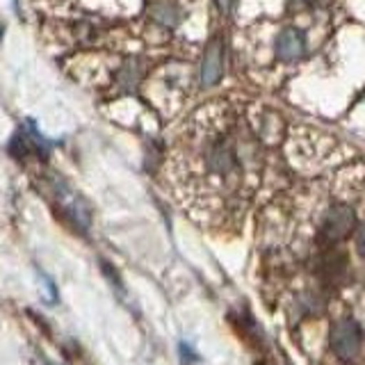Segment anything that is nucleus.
<instances>
[{
	"instance_id": "7",
	"label": "nucleus",
	"mask_w": 365,
	"mask_h": 365,
	"mask_svg": "<svg viewBox=\"0 0 365 365\" xmlns=\"http://www.w3.org/2000/svg\"><path fill=\"white\" fill-rule=\"evenodd\" d=\"M304 51H306V37H304V32L297 28H285L283 32H279L277 41H274V53H277V57L283 62L299 60Z\"/></svg>"
},
{
	"instance_id": "6",
	"label": "nucleus",
	"mask_w": 365,
	"mask_h": 365,
	"mask_svg": "<svg viewBox=\"0 0 365 365\" xmlns=\"http://www.w3.org/2000/svg\"><path fill=\"white\" fill-rule=\"evenodd\" d=\"M222 73H224V41L217 37L205 46L201 60V85L212 87L215 83H220Z\"/></svg>"
},
{
	"instance_id": "8",
	"label": "nucleus",
	"mask_w": 365,
	"mask_h": 365,
	"mask_svg": "<svg viewBox=\"0 0 365 365\" xmlns=\"http://www.w3.org/2000/svg\"><path fill=\"white\" fill-rule=\"evenodd\" d=\"M151 19L155 23H160V26L165 28H176L180 23V11L176 5H169V3H158L151 7Z\"/></svg>"
},
{
	"instance_id": "11",
	"label": "nucleus",
	"mask_w": 365,
	"mask_h": 365,
	"mask_svg": "<svg viewBox=\"0 0 365 365\" xmlns=\"http://www.w3.org/2000/svg\"><path fill=\"white\" fill-rule=\"evenodd\" d=\"M217 7H220L224 14H228V11H231V7H233V0H217Z\"/></svg>"
},
{
	"instance_id": "2",
	"label": "nucleus",
	"mask_w": 365,
	"mask_h": 365,
	"mask_svg": "<svg viewBox=\"0 0 365 365\" xmlns=\"http://www.w3.org/2000/svg\"><path fill=\"white\" fill-rule=\"evenodd\" d=\"M356 228V212L347 203H334L324 212L322 224L317 231V242L324 249H331L340 240H345Z\"/></svg>"
},
{
	"instance_id": "5",
	"label": "nucleus",
	"mask_w": 365,
	"mask_h": 365,
	"mask_svg": "<svg viewBox=\"0 0 365 365\" xmlns=\"http://www.w3.org/2000/svg\"><path fill=\"white\" fill-rule=\"evenodd\" d=\"M331 347L342 361H351L361 349V329L354 319H340L331 329Z\"/></svg>"
},
{
	"instance_id": "9",
	"label": "nucleus",
	"mask_w": 365,
	"mask_h": 365,
	"mask_svg": "<svg viewBox=\"0 0 365 365\" xmlns=\"http://www.w3.org/2000/svg\"><path fill=\"white\" fill-rule=\"evenodd\" d=\"M137 80H140V66H137V62H128L119 73V83L121 87L125 89H133L137 85Z\"/></svg>"
},
{
	"instance_id": "4",
	"label": "nucleus",
	"mask_w": 365,
	"mask_h": 365,
	"mask_svg": "<svg viewBox=\"0 0 365 365\" xmlns=\"http://www.w3.org/2000/svg\"><path fill=\"white\" fill-rule=\"evenodd\" d=\"M9 151L21 160L32 158V155L46 158L51 151V144L46 142V137L34 128V123L28 119L21 125V130L14 135V140H11V144H9Z\"/></svg>"
},
{
	"instance_id": "1",
	"label": "nucleus",
	"mask_w": 365,
	"mask_h": 365,
	"mask_svg": "<svg viewBox=\"0 0 365 365\" xmlns=\"http://www.w3.org/2000/svg\"><path fill=\"white\" fill-rule=\"evenodd\" d=\"M203 167L210 176H217L222 180L233 178L242 169V158H240V146L235 144L231 133L215 135L205 140L203 146Z\"/></svg>"
},
{
	"instance_id": "3",
	"label": "nucleus",
	"mask_w": 365,
	"mask_h": 365,
	"mask_svg": "<svg viewBox=\"0 0 365 365\" xmlns=\"http://www.w3.org/2000/svg\"><path fill=\"white\" fill-rule=\"evenodd\" d=\"M48 182H51V190L55 194V203L60 205V210L80 228V231H87V226L91 222V212L87 208V203L80 199L78 194L71 187H68L62 178L51 176Z\"/></svg>"
},
{
	"instance_id": "10",
	"label": "nucleus",
	"mask_w": 365,
	"mask_h": 365,
	"mask_svg": "<svg viewBox=\"0 0 365 365\" xmlns=\"http://www.w3.org/2000/svg\"><path fill=\"white\" fill-rule=\"evenodd\" d=\"M356 249H359V254L365 258V226H361L359 233H356Z\"/></svg>"
}]
</instances>
